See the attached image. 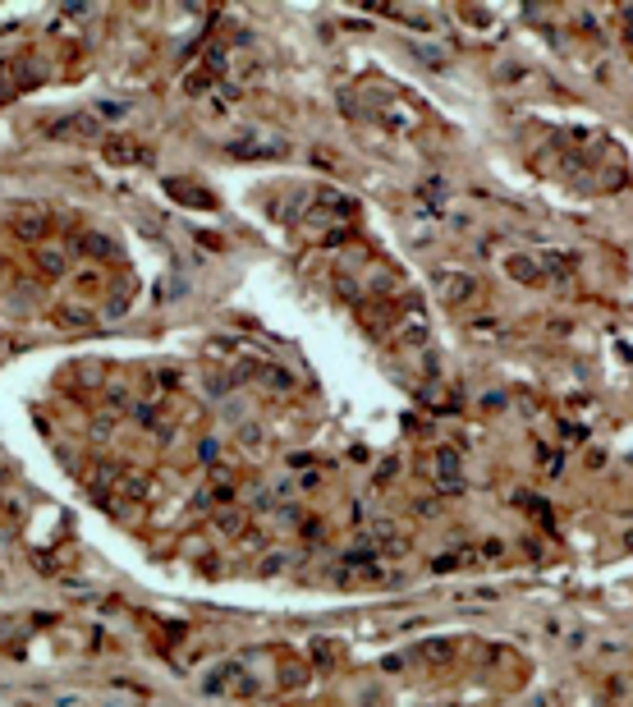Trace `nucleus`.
Masks as SVG:
<instances>
[{"label": "nucleus", "mask_w": 633, "mask_h": 707, "mask_svg": "<svg viewBox=\"0 0 633 707\" xmlns=\"http://www.w3.org/2000/svg\"><path fill=\"white\" fill-rule=\"evenodd\" d=\"M436 285H440V290H445V294H450V299H464V294H473V290H477V285H473V280H459V276H445V271H440V276H436Z\"/></svg>", "instance_id": "1"}, {"label": "nucleus", "mask_w": 633, "mask_h": 707, "mask_svg": "<svg viewBox=\"0 0 633 707\" xmlns=\"http://www.w3.org/2000/svg\"><path fill=\"white\" fill-rule=\"evenodd\" d=\"M436 469H440V477H445V482L454 487V473H459V455H454V450H440V455H436Z\"/></svg>", "instance_id": "2"}]
</instances>
